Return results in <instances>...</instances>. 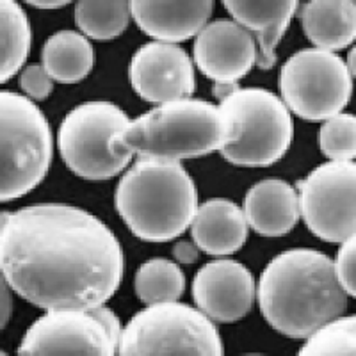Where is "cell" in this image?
<instances>
[{"label":"cell","instance_id":"cell-10","mask_svg":"<svg viewBox=\"0 0 356 356\" xmlns=\"http://www.w3.org/2000/svg\"><path fill=\"white\" fill-rule=\"evenodd\" d=\"M120 317L106 305L47 310L20 342V355H102L118 353Z\"/></svg>","mask_w":356,"mask_h":356},{"label":"cell","instance_id":"cell-28","mask_svg":"<svg viewBox=\"0 0 356 356\" xmlns=\"http://www.w3.org/2000/svg\"><path fill=\"white\" fill-rule=\"evenodd\" d=\"M13 314V294L11 287L0 273V332L6 328Z\"/></svg>","mask_w":356,"mask_h":356},{"label":"cell","instance_id":"cell-20","mask_svg":"<svg viewBox=\"0 0 356 356\" xmlns=\"http://www.w3.org/2000/svg\"><path fill=\"white\" fill-rule=\"evenodd\" d=\"M95 50L88 36L77 31H59L44 41L41 50V66L52 81L61 84H77L93 70Z\"/></svg>","mask_w":356,"mask_h":356},{"label":"cell","instance_id":"cell-26","mask_svg":"<svg viewBox=\"0 0 356 356\" xmlns=\"http://www.w3.org/2000/svg\"><path fill=\"white\" fill-rule=\"evenodd\" d=\"M355 260H356V235L340 243V250L337 253V259L333 260L335 275L339 278L340 285L344 287L349 298H355Z\"/></svg>","mask_w":356,"mask_h":356},{"label":"cell","instance_id":"cell-2","mask_svg":"<svg viewBox=\"0 0 356 356\" xmlns=\"http://www.w3.org/2000/svg\"><path fill=\"white\" fill-rule=\"evenodd\" d=\"M257 298L271 328L291 339H307L344 314L349 294L337 278L332 259L321 251L298 248L267 264Z\"/></svg>","mask_w":356,"mask_h":356},{"label":"cell","instance_id":"cell-5","mask_svg":"<svg viewBox=\"0 0 356 356\" xmlns=\"http://www.w3.org/2000/svg\"><path fill=\"white\" fill-rule=\"evenodd\" d=\"M230 129L221 155L235 166H271L284 157L294 138L291 111L282 98L262 88H237L219 104Z\"/></svg>","mask_w":356,"mask_h":356},{"label":"cell","instance_id":"cell-15","mask_svg":"<svg viewBox=\"0 0 356 356\" xmlns=\"http://www.w3.org/2000/svg\"><path fill=\"white\" fill-rule=\"evenodd\" d=\"M214 0H130V13L143 33L157 41L180 43L211 20Z\"/></svg>","mask_w":356,"mask_h":356},{"label":"cell","instance_id":"cell-19","mask_svg":"<svg viewBox=\"0 0 356 356\" xmlns=\"http://www.w3.org/2000/svg\"><path fill=\"white\" fill-rule=\"evenodd\" d=\"M300 15L305 34L317 49L337 52L355 41V0H308Z\"/></svg>","mask_w":356,"mask_h":356},{"label":"cell","instance_id":"cell-22","mask_svg":"<svg viewBox=\"0 0 356 356\" xmlns=\"http://www.w3.org/2000/svg\"><path fill=\"white\" fill-rule=\"evenodd\" d=\"M130 18V0H77L75 4V24L91 40L109 41L122 36Z\"/></svg>","mask_w":356,"mask_h":356},{"label":"cell","instance_id":"cell-1","mask_svg":"<svg viewBox=\"0 0 356 356\" xmlns=\"http://www.w3.org/2000/svg\"><path fill=\"white\" fill-rule=\"evenodd\" d=\"M123 250L106 222L65 203L0 212V273L31 305L93 308L116 294Z\"/></svg>","mask_w":356,"mask_h":356},{"label":"cell","instance_id":"cell-13","mask_svg":"<svg viewBox=\"0 0 356 356\" xmlns=\"http://www.w3.org/2000/svg\"><path fill=\"white\" fill-rule=\"evenodd\" d=\"M193 298L209 319L235 323L246 317L255 303V278L237 260H212L196 273Z\"/></svg>","mask_w":356,"mask_h":356},{"label":"cell","instance_id":"cell-21","mask_svg":"<svg viewBox=\"0 0 356 356\" xmlns=\"http://www.w3.org/2000/svg\"><path fill=\"white\" fill-rule=\"evenodd\" d=\"M33 31L17 0H0V84L15 77L31 52Z\"/></svg>","mask_w":356,"mask_h":356},{"label":"cell","instance_id":"cell-8","mask_svg":"<svg viewBox=\"0 0 356 356\" xmlns=\"http://www.w3.org/2000/svg\"><path fill=\"white\" fill-rule=\"evenodd\" d=\"M225 353L214 321L178 301L148 305L122 330L118 355H214Z\"/></svg>","mask_w":356,"mask_h":356},{"label":"cell","instance_id":"cell-11","mask_svg":"<svg viewBox=\"0 0 356 356\" xmlns=\"http://www.w3.org/2000/svg\"><path fill=\"white\" fill-rule=\"evenodd\" d=\"M296 191L300 214L312 234L333 244L356 235L355 162H324L298 182Z\"/></svg>","mask_w":356,"mask_h":356},{"label":"cell","instance_id":"cell-27","mask_svg":"<svg viewBox=\"0 0 356 356\" xmlns=\"http://www.w3.org/2000/svg\"><path fill=\"white\" fill-rule=\"evenodd\" d=\"M20 86L31 100H44L52 93L54 81L41 65H31L20 73Z\"/></svg>","mask_w":356,"mask_h":356},{"label":"cell","instance_id":"cell-3","mask_svg":"<svg viewBox=\"0 0 356 356\" xmlns=\"http://www.w3.org/2000/svg\"><path fill=\"white\" fill-rule=\"evenodd\" d=\"M116 211L136 237L168 243L191 227L198 211L195 180L178 161L139 157L116 187Z\"/></svg>","mask_w":356,"mask_h":356},{"label":"cell","instance_id":"cell-18","mask_svg":"<svg viewBox=\"0 0 356 356\" xmlns=\"http://www.w3.org/2000/svg\"><path fill=\"white\" fill-rule=\"evenodd\" d=\"M248 227L264 237H282L298 225L300 198L291 184L267 178L255 184L244 198Z\"/></svg>","mask_w":356,"mask_h":356},{"label":"cell","instance_id":"cell-24","mask_svg":"<svg viewBox=\"0 0 356 356\" xmlns=\"http://www.w3.org/2000/svg\"><path fill=\"white\" fill-rule=\"evenodd\" d=\"M356 353L355 316H339L307 337L300 355L353 356Z\"/></svg>","mask_w":356,"mask_h":356},{"label":"cell","instance_id":"cell-17","mask_svg":"<svg viewBox=\"0 0 356 356\" xmlns=\"http://www.w3.org/2000/svg\"><path fill=\"white\" fill-rule=\"evenodd\" d=\"M248 221L244 211L232 200L214 198L198 205L191 221V235L200 251L228 257L246 244Z\"/></svg>","mask_w":356,"mask_h":356},{"label":"cell","instance_id":"cell-12","mask_svg":"<svg viewBox=\"0 0 356 356\" xmlns=\"http://www.w3.org/2000/svg\"><path fill=\"white\" fill-rule=\"evenodd\" d=\"M130 84L150 104L186 98L195 93V66L177 43L152 41L143 44L130 61Z\"/></svg>","mask_w":356,"mask_h":356},{"label":"cell","instance_id":"cell-31","mask_svg":"<svg viewBox=\"0 0 356 356\" xmlns=\"http://www.w3.org/2000/svg\"><path fill=\"white\" fill-rule=\"evenodd\" d=\"M0 355H6V351H2V349H0Z\"/></svg>","mask_w":356,"mask_h":356},{"label":"cell","instance_id":"cell-16","mask_svg":"<svg viewBox=\"0 0 356 356\" xmlns=\"http://www.w3.org/2000/svg\"><path fill=\"white\" fill-rule=\"evenodd\" d=\"M234 22L248 29L259 44L257 66L269 70L276 63V47L287 33L300 0H222Z\"/></svg>","mask_w":356,"mask_h":356},{"label":"cell","instance_id":"cell-6","mask_svg":"<svg viewBox=\"0 0 356 356\" xmlns=\"http://www.w3.org/2000/svg\"><path fill=\"white\" fill-rule=\"evenodd\" d=\"M49 120L29 97L0 91V203L36 189L52 162Z\"/></svg>","mask_w":356,"mask_h":356},{"label":"cell","instance_id":"cell-14","mask_svg":"<svg viewBox=\"0 0 356 356\" xmlns=\"http://www.w3.org/2000/svg\"><path fill=\"white\" fill-rule=\"evenodd\" d=\"M255 36L234 20H216L196 34L195 63L214 82H237L257 65Z\"/></svg>","mask_w":356,"mask_h":356},{"label":"cell","instance_id":"cell-4","mask_svg":"<svg viewBox=\"0 0 356 356\" xmlns=\"http://www.w3.org/2000/svg\"><path fill=\"white\" fill-rule=\"evenodd\" d=\"M230 138L219 106L198 98H177L157 104L114 136L118 152L139 157L184 161L209 155Z\"/></svg>","mask_w":356,"mask_h":356},{"label":"cell","instance_id":"cell-29","mask_svg":"<svg viewBox=\"0 0 356 356\" xmlns=\"http://www.w3.org/2000/svg\"><path fill=\"white\" fill-rule=\"evenodd\" d=\"M173 257L180 264H195L200 257V248L195 241H177L173 246Z\"/></svg>","mask_w":356,"mask_h":356},{"label":"cell","instance_id":"cell-7","mask_svg":"<svg viewBox=\"0 0 356 356\" xmlns=\"http://www.w3.org/2000/svg\"><path fill=\"white\" fill-rule=\"evenodd\" d=\"M130 123L122 107L91 100L70 111L59 127V154L66 166L86 180H109L122 173L134 155L114 148V136Z\"/></svg>","mask_w":356,"mask_h":356},{"label":"cell","instance_id":"cell-9","mask_svg":"<svg viewBox=\"0 0 356 356\" xmlns=\"http://www.w3.org/2000/svg\"><path fill=\"white\" fill-rule=\"evenodd\" d=\"M280 93L291 113L308 122H324L342 113L351 100L353 75L335 52L305 49L292 54L280 72Z\"/></svg>","mask_w":356,"mask_h":356},{"label":"cell","instance_id":"cell-23","mask_svg":"<svg viewBox=\"0 0 356 356\" xmlns=\"http://www.w3.org/2000/svg\"><path fill=\"white\" fill-rule=\"evenodd\" d=\"M134 287L145 305L178 301L186 291V275L171 260L152 259L138 269Z\"/></svg>","mask_w":356,"mask_h":356},{"label":"cell","instance_id":"cell-30","mask_svg":"<svg viewBox=\"0 0 356 356\" xmlns=\"http://www.w3.org/2000/svg\"><path fill=\"white\" fill-rule=\"evenodd\" d=\"M24 2L36 9H59L72 4L73 0H24Z\"/></svg>","mask_w":356,"mask_h":356},{"label":"cell","instance_id":"cell-25","mask_svg":"<svg viewBox=\"0 0 356 356\" xmlns=\"http://www.w3.org/2000/svg\"><path fill=\"white\" fill-rule=\"evenodd\" d=\"M319 146L332 161H353L356 155V118L349 113H339L324 120Z\"/></svg>","mask_w":356,"mask_h":356}]
</instances>
